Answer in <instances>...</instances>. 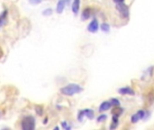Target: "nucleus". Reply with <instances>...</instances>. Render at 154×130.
<instances>
[{"instance_id":"nucleus-1","label":"nucleus","mask_w":154,"mask_h":130,"mask_svg":"<svg viewBox=\"0 0 154 130\" xmlns=\"http://www.w3.org/2000/svg\"><path fill=\"white\" fill-rule=\"evenodd\" d=\"M82 90H83L82 87L79 86L78 84H75V83L69 84V85L61 89V92L63 94V95H66V96H73L77 93H80Z\"/></svg>"},{"instance_id":"nucleus-2","label":"nucleus","mask_w":154,"mask_h":130,"mask_svg":"<svg viewBox=\"0 0 154 130\" xmlns=\"http://www.w3.org/2000/svg\"><path fill=\"white\" fill-rule=\"evenodd\" d=\"M21 127L23 130H33L35 128V119L32 116L25 117L22 120Z\"/></svg>"},{"instance_id":"nucleus-3","label":"nucleus","mask_w":154,"mask_h":130,"mask_svg":"<svg viewBox=\"0 0 154 130\" xmlns=\"http://www.w3.org/2000/svg\"><path fill=\"white\" fill-rule=\"evenodd\" d=\"M94 111L92 109H84V110H81L78 112V121L82 122L83 121V117H87L88 119H94Z\"/></svg>"},{"instance_id":"nucleus-4","label":"nucleus","mask_w":154,"mask_h":130,"mask_svg":"<svg viewBox=\"0 0 154 130\" xmlns=\"http://www.w3.org/2000/svg\"><path fill=\"white\" fill-rule=\"evenodd\" d=\"M116 9L123 18H127L129 16V8L124 3H120L116 5Z\"/></svg>"},{"instance_id":"nucleus-5","label":"nucleus","mask_w":154,"mask_h":130,"mask_svg":"<svg viewBox=\"0 0 154 130\" xmlns=\"http://www.w3.org/2000/svg\"><path fill=\"white\" fill-rule=\"evenodd\" d=\"M99 28V25H98V21L95 18L93 19L90 23H89V25L88 26V31L90 32V33H97V30Z\"/></svg>"},{"instance_id":"nucleus-6","label":"nucleus","mask_w":154,"mask_h":130,"mask_svg":"<svg viewBox=\"0 0 154 130\" xmlns=\"http://www.w3.org/2000/svg\"><path fill=\"white\" fill-rule=\"evenodd\" d=\"M69 2V0H60V1L58 2L57 4V8H56V11H57V13L58 14H61L66 5Z\"/></svg>"},{"instance_id":"nucleus-7","label":"nucleus","mask_w":154,"mask_h":130,"mask_svg":"<svg viewBox=\"0 0 154 130\" xmlns=\"http://www.w3.org/2000/svg\"><path fill=\"white\" fill-rule=\"evenodd\" d=\"M118 92L122 95H134V90L130 87H123L118 90Z\"/></svg>"},{"instance_id":"nucleus-8","label":"nucleus","mask_w":154,"mask_h":130,"mask_svg":"<svg viewBox=\"0 0 154 130\" xmlns=\"http://www.w3.org/2000/svg\"><path fill=\"white\" fill-rule=\"evenodd\" d=\"M110 108H111V103L109 101H104L99 106V111L100 112L106 111V110H108Z\"/></svg>"},{"instance_id":"nucleus-9","label":"nucleus","mask_w":154,"mask_h":130,"mask_svg":"<svg viewBox=\"0 0 154 130\" xmlns=\"http://www.w3.org/2000/svg\"><path fill=\"white\" fill-rule=\"evenodd\" d=\"M91 16V9L89 7H87L83 10L82 12V15H81V17L83 20H88Z\"/></svg>"},{"instance_id":"nucleus-10","label":"nucleus","mask_w":154,"mask_h":130,"mask_svg":"<svg viewBox=\"0 0 154 130\" xmlns=\"http://www.w3.org/2000/svg\"><path fill=\"white\" fill-rule=\"evenodd\" d=\"M6 18H7V10H4L1 15H0V26H4L6 23Z\"/></svg>"},{"instance_id":"nucleus-11","label":"nucleus","mask_w":154,"mask_h":130,"mask_svg":"<svg viewBox=\"0 0 154 130\" xmlns=\"http://www.w3.org/2000/svg\"><path fill=\"white\" fill-rule=\"evenodd\" d=\"M79 6H80V0H74V2L72 4V12L77 15L79 11Z\"/></svg>"},{"instance_id":"nucleus-12","label":"nucleus","mask_w":154,"mask_h":130,"mask_svg":"<svg viewBox=\"0 0 154 130\" xmlns=\"http://www.w3.org/2000/svg\"><path fill=\"white\" fill-rule=\"evenodd\" d=\"M123 112H124V109H123L122 108H118L117 106H116V108H114V109L112 110L113 116L117 117H119L123 114Z\"/></svg>"},{"instance_id":"nucleus-13","label":"nucleus","mask_w":154,"mask_h":130,"mask_svg":"<svg viewBox=\"0 0 154 130\" xmlns=\"http://www.w3.org/2000/svg\"><path fill=\"white\" fill-rule=\"evenodd\" d=\"M118 123H119V119H118V117H114L113 116V119H112V124L110 126V129H114L116 128Z\"/></svg>"},{"instance_id":"nucleus-14","label":"nucleus","mask_w":154,"mask_h":130,"mask_svg":"<svg viewBox=\"0 0 154 130\" xmlns=\"http://www.w3.org/2000/svg\"><path fill=\"white\" fill-rule=\"evenodd\" d=\"M101 30H102L103 32H105V33L109 32V31H110V26H109L108 23H102V25H101Z\"/></svg>"},{"instance_id":"nucleus-15","label":"nucleus","mask_w":154,"mask_h":130,"mask_svg":"<svg viewBox=\"0 0 154 130\" xmlns=\"http://www.w3.org/2000/svg\"><path fill=\"white\" fill-rule=\"evenodd\" d=\"M35 111H36V113H37L39 116H42V113H43V108H42V106H40V105L35 106Z\"/></svg>"},{"instance_id":"nucleus-16","label":"nucleus","mask_w":154,"mask_h":130,"mask_svg":"<svg viewBox=\"0 0 154 130\" xmlns=\"http://www.w3.org/2000/svg\"><path fill=\"white\" fill-rule=\"evenodd\" d=\"M139 120H140V117H139V116H138L137 113L134 114V115L131 117V122H132V123H136V122H138Z\"/></svg>"},{"instance_id":"nucleus-17","label":"nucleus","mask_w":154,"mask_h":130,"mask_svg":"<svg viewBox=\"0 0 154 130\" xmlns=\"http://www.w3.org/2000/svg\"><path fill=\"white\" fill-rule=\"evenodd\" d=\"M110 103H111V106H114V107H116V106H119L120 105V101L118 100L117 99H112L110 100Z\"/></svg>"},{"instance_id":"nucleus-18","label":"nucleus","mask_w":154,"mask_h":130,"mask_svg":"<svg viewBox=\"0 0 154 130\" xmlns=\"http://www.w3.org/2000/svg\"><path fill=\"white\" fill-rule=\"evenodd\" d=\"M42 14L46 16H51L52 14V8H47L45 9L43 12H42Z\"/></svg>"},{"instance_id":"nucleus-19","label":"nucleus","mask_w":154,"mask_h":130,"mask_svg":"<svg viewBox=\"0 0 154 130\" xmlns=\"http://www.w3.org/2000/svg\"><path fill=\"white\" fill-rule=\"evenodd\" d=\"M106 119H107V116H106V115H100V116H98L97 121V122H103V121H105Z\"/></svg>"},{"instance_id":"nucleus-20","label":"nucleus","mask_w":154,"mask_h":130,"mask_svg":"<svg viewBox=\"0 0 154 130\" xmlns=\"http://www.w3.org/2000/svg\"><path fill=\"white\" fill-rule=\"evenodd\" d=\"M137 114H138V116H139V117H140V119H143V117H145V112H144V110H139V111L137 112Z\"/></svg>"},{"instance_id":"nucleus-21","label":"nucleus","mask_w":154,"mask_h":130,"mask_svg":"<svg viewBox=\"0 0 154 130\" xmlns=\"http://www.w3.org/2000/svg\"><path fill=\"white\" fill-rule=\"evenodd\" d=\"M29 2L32 5H38L42 2V0H29Z\"/></svg>"},{"instance_id":"nucleus-22","label":"nucleus","mask_w":154,"mask_h":130,"mask_svg":"<svg viewBox=\"0 0 154 130\" xmlns=\"http://www.w3.org/2000/svg\"><path fill=\"white\" fill-rule=\"evenodd\" d=\"M61 125H62L63 128H65V129H70V126H68L67 122H62V123H61Z\"/></svg>"},{"instance_id":"nucleus-23","label":"nucleus","mask_w":154,"mask_h":130,"mask_svg":"<svg viewBox=\"0 0 154 130\" xmlns=\"http://www.w3.org/2000/svg\"><path fill=\"white\" fill-rule=\"evenodd\" d=\"M124 0H114V2L116 4H120V3H124Z\"/></svg>"},{"instance_id":"nucleus-24","label":"nucleus","mask_w":154,"mask_h":130,"mask_svg":"<svg viewBox=\"0 0 154 130\" xmlns=\"http://www.w3.org/2000/svg\"><path fill=\"white\" fill-rule=\"evenodd\" d=\"M2 56H3V51L1 49V47H0V58H1Z\"/></svg>"},{"instance_id":"nucleus-25","label":"nucleus","mask_w":154,"mask_h":130,"mask_svg":"<svg viewBox=\"0 0 154 130\" xmlns=\"http://www.w3.org/2000/svg\"><path fill=\"white\" fill-rule=\"evenodd\" d=\"M47 121H48V119H44V122H43V124H47Z\"/></svg>"},{"instance_id":"nucleus-26","label":"nucleus","mask_w":154,"mask_h":130,"mask_svg":"<svg viewBox=\"0 0 154 130\" xmlns=\"http://www.w3.org/2000/svg\"><path fill=\"white\" fill-rule=\"evenodd\" d=\"M1 117H2V114H1V112H0V119H1Z\"/></svg>"}]
</instances>
